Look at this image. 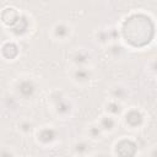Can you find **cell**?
Instances as JSON below:
<instances>
[{"label": "cell", "mask_w": 157, "mask_h": 157, "mask_svg": "<svg viewBox=\"0 0 157 157\" xmlns=\"http://www.w3.org/2000/svg\"><path fill=\"white\" fill-rule=\"evenodd\" d=\"M71 109H72V105L70 103V101L61 96V93H58V97L54 99V110L58 115L60 117H66L71 113Z\"/></svg>", "instance_id": "cell-4"}, {"label": "cell", "mask_w": 157, "mask_h": 157, "mask_svg": "<svg viewBox=\"0 0 157 157\" xmlns=\"http://www.w3.org/2000/svg\"><path fill=\"white\" fill-rule=\"evenodd\" d=\"M109 96H110V99L123 103L124 101L129 98L130 93H129L128 87L124 86L123 83H114L109 88Z\"/></svg>", "instance_id": "cell-5"}, {"label": "cell", "mask_w": 157, "mask_h": 157, "mask_svg": "<svg viewBox=\"0 0 157 157\" xmlns=\"http://www.w3.org/2000/svg\"><path fill=\"white\" fill-rule=\"evenodd\" d=\"M91 150H92L91 144L87 140H77L72 145V152L76 157L88 156L91 153Z\"/></svg>", "instance_id": "cell-10"}, {"label": "cell", "mask_w": 157, "mask_h": 157, "mask_svg": "<svg viewBox=\"0 0 157 157\" xmlns=\"http://www.w3.org/2000/svg\"><path fill=\"white\" fill-rule=\"evenodd\" d=\"M71 80L77 85H86L93 78V71L88 66H81V67H74L70 71Z\"/></svg>", "instance_id": "cell-2"}, {"label": "cell", "mask_w": 157, "mask_h": 157, "mask_svg": "<svg viewBox=\"0 0 157 157\" xmlns=\"http://www.w3.org/2000/svg\"><path fill=\"white\" fill-rule=\"evenodd\" d=\"M37 88L38 87H37L36 81L31 77L21 78L15 85L16 94L21 97L22 99H32L37 93Z\"/></svg>", "instance_id": "cell-1"}, {"label": "cell", "mask_w": 157, "mask_h": 157, "mask_svg": "<svg viewBox=\"0 0 157 157\" xmlns=\"http://www.w3.org/2000/svg\"><path fill=\"white\" fill-rule=\"evenodd\" d=\"M0 157H16L13 150L9 146H1L0 147Z\"/></svg>", "instance_id": "cell-15"}, {"label": "cell", "mask_w": 157, "mask_h": 157, "mask_svg": "<svg viewBox=\"0 0 157 157\" xmlns=\"http://www.w3.org/2000/svg\"><path fill=\"white\" fill-rule=\"evenodd\" d=\"M114 29H101L97 32V42L102 43V44H107L110 39H114Z\"/></svg>", "instance_id": "cell-13"}, {"label": "cell", "mask_w": 157, "mask_h": 157, "mask_svg": "<svg viewBox=\"0 0 157 157\" xmlns=\"http://www.w3.org/2000/svg\"><path fill=\"white\" fill-rule=\"evenodd\" d=\"M71 33H72V29H71V26L65 23V22H59L56 23L53 29H52V34L54 37V39L56 40H66L71 37Z\"/></svg>", "instance_id": "cell-6"}, {"label": "cell", "mask_w": 157, "mask_h": 157, "mask_svg": "<svg viewBox=\"0 0 157 157\" xmlns=\"http://www.w3.org/2000/svg\"><path fill=\"white\" fill-rule=\"evenodd\" d=\"M33 128H34V124H33V121L29 120V119H22L21 121H18V125H17L18 131H21V132L25 134V135L29 134V132L33 130Z\"/></svg>", "instance_id": "cell-14"}, {"label": "cell", "mask_w": 157, "mask_h": 157, "mask_svg": "<svg viewBox=\"0 0 157 157\" xmlns=\"http://www.w3.org/2000/svg\"><path fill=\"white\" fill-rule=\"evenodd\" d=\"M142 119H144V118H142V114H141L139 110H136V109L129 110V112L125 114V118H124L125 125L129 126L130 129H136L137 126H140L141 123H142Z\"/></svg>", "instance_id": "cell-8"}, {"label": "cell", "mask_w": 157, "mask_h": 157, "mask_svg": "<svg viewBox=\"0 0 157 157\" xmlns=\"http://www.w3.org/2000/svg\"><path fill=\"white\" fill-rule=\"evenodd\" d=\"M104 110H105V114H109V115L117 118V117H119V115L123 113L124 108H123V104H121L120 102L109 99V101L105 103V105H104Z\"/></svg>", "instance_id": "cell-11"}, {"label": "cell", "mask_w": 157, "mask_h": 157, "mask_svg": "<svg viewBox=\"0 0 157 157\" xmlns=\"http://www.w3.org/2000/svg\"><path fill=\"white\" fill-rule=\"evenodd\" d=\"M117 123H118L117 118H114V117H112L109 114H103L97 121L98 126L102 129L103 132H112L115 129Z\"/></svg>", "instance_id": "cell-9"}, {"label": "cell", "mask_w": 157, "mask_h": 157, "mask_svg": "<svg viewBox=\"0 0 157 157\" xmlns=\"http://www.w3.org/2000/svg\"><path fill=\"white\" fill-rule=\"evenodd\" d=\"M81 157H88V156H81Z\"/></svg>", "instance_id": "cell-16"}, {"label": "cell", "mask_w": 157, "mask_h": 157, "mask_svg": "<svg viewBox=\"0 0 157 157\" xmlns=\"http://www.w3.org/2000/svg\"><path fill=\"white\" fill-rule=\"evenodd\" d=\"M103 131H102V129L98 126V124L97 123H93V124H91V125H88L87 126V129H86V135H87V137L90 139V140H101L102 139V136H103Z\"/></svg>", "instance_id": "cell-12"}, {"label": "cell", "mask_w": 157, "mask_h": 157, "mask_svg": "<svg viewBox=\"0 0 157 157\" xmlns=\"http://www.w3.org/2000/svg\"><path fill=\"white\" fill-rule=\"evenodd\" d=\"M70 61L72 63L74 67L88 66V64L91 61V54L83 48H77L71 53Z\"/></svg>", "instance_id": "cell-3"}, {"label": "cell", "mask_w": 157, "mask_h": 157, "mask_svg": "<svg viewBox=\"0 0 157 157\" xmlns=\"http://www.w3.org/2000/svg\"><path fill=\"white\" fill-rule=\"evenodd\" d=\"M58 137V131L52 126H44L37 132V140L43 145H49Z\"/></svg>", "instance_id": "cell-7"}]
</instances>
